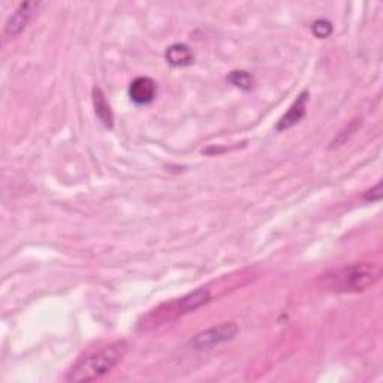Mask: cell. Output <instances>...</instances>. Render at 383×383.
Listing matches in <instances>:
<instances>
[{"label":"cell","instance_id":"cell-1","mask_svg":"<svg viewBox=\"0 0 383 383\" xmlns=\"http://www.w3.org/2000/svg\"><path fill=\"white\" fill-rule=\"evenodd\" d=\"M382 268L379 264H352L329 269L320 277L322 286L339 293H358L375 286L380 280Z\"/></svg>","mask_w":383,"mask_h":383},{"label":"cell","instance_id":"cell-2","mask_svg":"<svg viewBox=\"0 0 383 383\" xmlns=\"http://www.w3.org/2000/svg\"><path fill=\"white\" fill-rule=\"evenodd\" d=\"M128 352L126 341H114L105 348L85 355L84 358L71 368L66 376L68 382H93L108 375L111 370H114L117 364L125 358Z\"/></svg>","mask_w":383,"mask_h":383},{"label":"cell","instance_id":"cell-3","mask_svg":"<svg viewBox=\"0 0 383 383\" xmlns=\"http://www.w3.org/2000/svg\"><path fill=\"white\" fill-rule=\"evenodd\" d=\"M209 292L204 288L196 289L195 292L183 296L180 300L172 301L169 304L160 305L157 310H154L153 313H150L147 316V322L152 325H159V322H166V320H172L178 316H183L186 313H190L196 308L202 307L204 304H207L209 301Z\"/></svg>","mask_w":383,"mask_h":383},{"label":"cell","instance_id":"cell-4","mask_svg":"<svg viewBox=\"0 0 383 383\" xmlns=\"http://www.w3.org/2000/svg\"><path fill=\"white\" fill-rule=\"evenodd\" d=\"M238 327L236 322H221L205 331L197 332V334L190 340V346L196 351L212 349L214 346L232 340L237 336Z\"/></svg>","mask_w":383,"mask_h":383},{"label":"cell","instance_id":"cell-5","mask_svg":"<svg viewBox=\"0 0 383 383\" xmlns=\"http://www.w3.org/2000/svg\"><path fill=\"white\" fill-rule=\"evenodd\" d=\"M157 95L156 83L148 77L135 78L129 85V96L137 105H148Z\"/></svg>","mask_w":383,"mask_h":383},{"label":"cell","instance_id":"cell-6","mask_svg":"<svg viewBox=\"0 0 383 383\" xmlns=\"http://www.w3.org/2000/svg\"><path fill=\"white\" fill-rule=\"evenodd\" d=\"M39 4L36 2H26L21 4L17 11L12 14L6 23V33L11 36H16L24 30L28 26V23L32 20L33 14L38 9Z\"/></svg>","mask_w":383,"mask_h":383},{"label":"cell","instance_id":"cell-7","mask_svg":"<svg viewBox=\"0 0 383 383\" xmlns=\"http://www.w3.org/2000/svg\"><path fill=\"white\" fill-rule=\"evenodd\" d=\"M307 102H308V93L304 92V93H301L298 97L295 99V102L291 105L288 113L280 118L279 125H277V130L279 132L288 130L292 126H295L296 123H300L304 118V116H305Z\"/></svg>","mask_w":383,"mask_h":383},{"label":"cell","instance_id":"cell-8","mask_svg":"<svg viewBox=\"0 0 383 383\" xmlns=\"http://www.w3.org/2000/svg\"><path fill=\"white\" fill-rule=\"evenodd\" d=\"M93 107H95L96 116L104 123V126H107L108 129H113L114 126L113 111H111V107L107 101L104 92L99 87L93 89Z\"/></svg>","mask_w":383,"mask_h":383},{"label":"cell","instance_id":"cell-9","mask_svg":"<svg viewBox=\"0 0 383 383\" xmlns=\"http://www.w3.org/2000/svg\"><path fill=\"white\" fill-rule=\"evenodd\" d=\"M166 61L172 66L183 68V66H189L193 61V53L190 51V48L184 44H174L171 45L166 53H165Z\"/></svg>","mask_w":383,"mask_h":383},{"label":"cell","instance_id":"cell-10","mask_svg":"<svg viewBox=\"0 0 383 383\" xmlns=\"http://www.w3.org/2000/svg\"><path fill=\"white\" fill-rule=\"evenodd\" d=\"M228 81L241 90H250L255 84V78L245 71H233L229 73Z\"/></svg>","mask_w":383,"mask_h":383},{"label":"cell","instance_id":"cell-11","mask_svg":"<svg viewBox=\"0 0 383 383\" xmlns=\"http://www.w3.org/2000/svg\"><path fill=\"white\" fill-rule=\"evenodd\" d=\"M313 33L317 36V38H328V36L332 33L331 23L327 20L315 21L313 23Z\"/></svg>","mask_w":383,"mask_h":383},{"label":"cell","instance_id":"cell-12","mask_svg":"<svg viewBox=\"0 0 383 383\" xmlns=\"http://www.w3.org/2000/svg\"><path fill=\"white\" fill-rule=\"evenodd\" d=\"M382 197V183H377L376 188H373L372 190H368L367 195H365V200L367 201H380Z\"/></svg>","mask_w":383,"mask_h":383}]
</instances>
